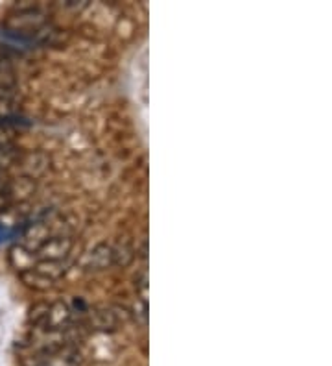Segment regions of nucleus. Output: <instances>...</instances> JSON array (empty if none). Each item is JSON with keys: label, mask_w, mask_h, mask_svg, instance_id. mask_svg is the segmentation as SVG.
Here are the masks:
<instances>
[{"label": "nucleus", "mask_w": 332, "mask_h": 366, "mask_svg": "<svg viewBox=\"0 0 332 366\" xmlns=\"http://www.w3.org/2000/svg\"><path fill=\"white\" fill-rule=\"evenodd\" d=\"M113 254H115V265L126 268L137 257V250L133 248V244L129 241H122L116 246H113Z\"/></svg>", "instance_id": "9"}, {"label": "nucleus", "mask_w": 332, "mask_h": 366, "mask_svg": "<svg viewBox=\"0 0 332 366\" xmlns=\"http://www.w3.org/2000/svg\"><path fill=\"white\" fill-rule=\"evenodd\" d=\"M10 263L11 266L17 268L19 272H24L33 268L37 261H35L32 252H28V250L22 248L21 244H17V246H13V248L10 250Z\"/></svg>", "instance_id": "8"}, {"label": "nucleus", "mask_w": 332, "mask_h": 366, "mask_svg": "<svg viewBox=\"0 0 332 366\" xmlns=\"http://www.w3.org/2000/svg\"><path fill=\"white\" fill-rule=\"evenodd\" d=\"M113 265H115V254H113V244L109 243L96 244L82 259V266L87 272L107 270Z\"/></svg>", "instance_id": "2"}, {"label": "nucleus", "mask_w": 332, "mask_h": 366, "mask_svg": "<svg viewBox=\"0 0 332 366\" xmlns=\"http://www.w3.org/2000/svg\"><path fill=\"white\" fill-rule=\"evenodd\" d=\"M135 287H137V290H140V298H148V270L146 268L140 270V274H137V277H135Z\"/></svg>", "instance_id": "15"}, {"label": "nucleus", "mask_w": 332, "mask_h": 366, "mask_svg": "<svg viewBox=\"0 0 332 366\" xmlns=\"http://www.w3.org/2000/svg\"><path fill=\"white\" fill-rule=\"evenodd\" d=\"M33 268H35L39 274H43V276L50 277L52 281L59 279V277L66 272L65 263H54V261H37Z\"/></svg>", "instance_id": "11"}, {"label": "nucleus", "mask_w": 332, "mask_h": 366, "mask_svg": "<svg viewBox=\"0 0 332 366\" xmlns=\"http://www.w3.org/2000/svg\"><path fill=\"white\" fill-rule=\"evenodd\" d=\"M74 237H50L41 248L33 254L35 261H54V263H65V259L74 250Z\"/></svg>", "instance_id": "1"}, {"label": "nucleus", "mask_w": 332, "mask_h": 366, "mask_svg": "<svg viewBox=\"0 0 332 366\" xmlns=\"http://www.w3.org/2000/svg\"><path fill=\"white\" fill-rule=\"evenodd\" d=\"M22 152L21 148H17L15 144H11V146H4V148H0V172H6L11 166H15L21 163Z\"/></svg>", "instance_id": "10"}, {"label": "nucleus", "mask_w": 332, "mask_h": 366, "mask_svg": "<svg viewBox=\"0 0 332 366\" xmlns=\"http://www.w3.org/2000/svg\"><path fill=\"white\" fill-rule=\"evenodd\" d=\"M19 165L22 166L24 176L32 177L37 182V177H41L43 174H46L50 166V157L44 152H30V154L22 155V159Z\"/></svg>", "instance_id": "5"}, {"label": "nucleus", "mask_w": 332, "mask_h": 366, "mask_svg": "<svg viewBox=\"0 0 332 366\" xmlns=\"http://www.w3.org/2000/svg\"><path fill=\"white\" fill-rule=\"evenodd\" d=\"M118 315L113 309H96L87 313L80 326H85L94 331H115L118 326Z\"/></svg>", "instance_id": "3"}, {"label": "nucleus", "mask_w": 332, "mask_h": 366, "mask_svg": "<svg viewBox=\"0 0 332 366\" xmlns=\"http://www.w3.org/2000/svg\"><path fill=\"white\" fill-rule=\"evenodd\" d=\"M6 191L10 194L13 205L26 204L28 200L32 198L33 194H35V191H37V182L26 176H19L15 177V180L11 177L10 183L6 185Z\"/></svg>", "instance_id": "4"}, {"label": "nucleus", "mask_w": 332, "mask_h": 366, "mask_svg": "<svg viewBox=\"0 0 332 366\" xmlns=\"http://www.w3.org/2000/svg\"><path fill=\"white\" fill-rule=\"evenodd\" d=\"M0 89H17V74L11 61H0Z\"/></svg>", "instance_id": "13"}, {"label": "nucleus", "mask_w": 332, "mask_h": 366, "mask_svg": "<svg viewBox=\"0 0 332 366\" xmlns=\"http://www.w3.org/2000/svg\"><path fill=\"white\" fill-rule=\"evenodd\" d=\"M19 277H21V281L24 283L26 287L33 288V290H39V293H44V290H48V288L54 287V281H52L50 277L39 274L35 268L19 272Z\"/></svg>", "instance_id": "7"}, {"label": "nucleus", "mask_w": 332, "mask_h": 366, "mask_svg": "<svg viewBox=\"0 0 332 366\" xmlns=\"http://www.w3.org/2000/svg\"><path fill=\"white\" fill-rule=\"evenodd\" d=\"M11 144H15V130L10 126H4V124H0V148L11 146Z\"/></svg>", "instance_id": "14"}, {"label": "nucleus", "mask_w": 332, "mask_h": 366, "mask_svg": "<svg viewBox=\"0 0 332 366\" xmlns=\"http://www.w3.org/2000/svg\"><path fill=\"white\" fill-rule=\"evenodd\" d=\"M48 311H50V304L48 302H39V304L32 305L30 307V313H28V322L33 324V327H41L44 326V322L48 318Z\"/></svg>", "instance_id": "12"}, {"label": "nucleus", "mask_w": 332, "mask_h": 366, "mask_svg": "<svg viewBox=\"0 0 332 366\" xmlns=\"http://www.w3.org/2000/svg\"><path fill=\"white\" fill-rule=\"evenodd\" d=\"M19 113V102L0 98V124L4 126H15V124H30L24 116L17 115Z\"/></svg>", "instance_id": "6"}, {"label": "nucleus", "mask_w": 332, "mask_h": 366, "mask_svg": "<svg viewBox=\"0 0 332 366\" xmlns=\"http://www.w3.org/2000/svg\"><path fill=\"white\" fill-rule=\"evenodd\" d=\"M10 180H11V177L8 176V174H6V172H0V189H4L6 185H8V183H10Z\"/></svg>", "instance_id": "16"}]
</instances>
